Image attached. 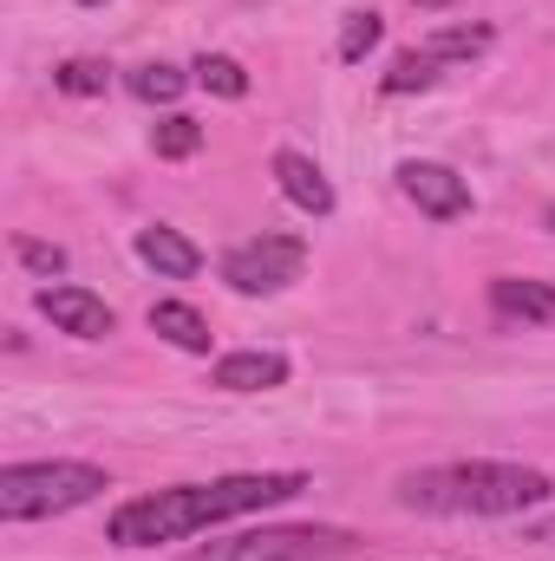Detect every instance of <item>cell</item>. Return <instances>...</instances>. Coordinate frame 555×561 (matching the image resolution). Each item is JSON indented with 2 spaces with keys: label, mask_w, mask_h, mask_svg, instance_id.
Here are the masks:
<instances>
[{
  "label": "cell",
  "mask_w": 555,
  "mask_h": 561,
  "mask_svg": "<svg viewBox=\"0 0 555 561\" xmlns=\"http://www.w3.org/2000/svg\"><path fill=\"white\" fill-rule=\"evenodd\" d=\"M555 483L536 463H431L399 477V503L418 516H523L536 503H550Z\"/></svg>",
  "instance_id": "2"
},
{
  "label": "cell",
  "mask_w": 555,
  "mask_h": 561,
  "mask_svg": "<svg viewBox=\"0 0 555 561\" xmlns=\"http://www.w3.org/2000/svg\"><path fill=\"white\" fill-rule=\"evenodd\" d=\"M112 477L99 463H72V457H46V463H7L0 470V523H39V516H66L86 510L92 496H105Z\"/></svg>",
  "instance_id": "3"
},
{
  "label": "cell",
  "mask_w": 555,
  "mask_h": 561,
  "mask_svg": "<svg viewBox=\"0 0 555 561\" xmlns=\"http://www.w3.org/2000/svg\"><path fill=\"white\" fill-rule=\"evenodd\" d=\"M275 183H281V196H287L301 216H333V183H327V170H320L314 157H301V150H275Z\"/></svg>",
  "instance_id": "10"
},
{
  "label": "cell",
  "mask_w": 555,
  "mask_h": 561,
  "mask_svg": "<svg viewBox=\"0 0 555 561\" xmlns=\"http://www.w3.org/2000/svg\"><path fill=\"white\" fill-rule=\"evenodd\" d=\"M150 333L170 340L177 353H209V320H203L190 300H157V307H150Z\"/></svg>",
  "instance_id": "13"
},
{
  "label": "cell",
  "mask_w": 555,
  "mask_h": 561,
  "mask_svg": "<svg viewBox=\"0 0 555 561\" xmlns=\"http://www.w3.org/2000/svg\"><path fill=\"white\" fill-rule=\"evenodd\" d=\"M150 150L170 157V163H177V157H196V150H203V125L183 118V112H170L163 125H150Z\"/></svg>",
  "instance_id": "15"
},
{
  "label": "cell",
  "mask_w": 555,
  "mask_h": 561,
  "mask_svg": "<svg viewBox=\"0 0 555 561\" xmlns=\"http://www.w3.org/2000/svg\"><path fill=\"white\" fill-rule=\"evenodd\" d=\"M301 490H307V470H242V477H216V483H170V490H150V496L118 503L112 523H105V542H118V549L183 542L196 529L275 510V503L301 496Z\"/></svg>",
  "instance_id": "1"
},
{
  "label": "cell",
  "mask_w": 555,
  "mask_h": 561,
  "mask_svg": "<svg viewBox=\"0 0 555 561\" xmlns=\"http://www.w3.org/2000/svg\"><path fill=\"white\" fill-rule=\"evenodd\" d=\"M307 275V242L301 236H256L223 255V280L236 294H281Z\"/></svg>",
  "instance_id": "6"
},
{
  "label": "cell",
  "mask_w": 555,
  "mask_h": 561,
  "mask_svg": "<svg viewBox=\"0 0 555 561\" xmlns=\"http://www.w3.org/2000/svg\"><path fill=\"white\" fill-rule=\"evenodd\" d=\"M353 549L347 529H327V523H287V529H242L229 542H209L190 561H340Z\"/></svg>",
  "instance_id": "4"
},
{
  "label": "cell",
  "mask_w": 555,
  "mask_h": 561,
  "mask_svg": "<svg viewBox=\"0 0 555 561\" xmlns=\"http://www.w3.org/2000/svg\"><path fill=\"white\" fill-rule=\"evenodd\" d=\"M183 85H190V79H183L177 66H163V59H150V66L132 72V92H138L144 105H177V99H183Z\"/></svg>",
  "instance_id": "16"
},
{
  "label": "cell",
  "mask_w": 555,
  "mask_h": 561,
  "mask_svg": "<svg viewBox=\"0 0 555 561\" xmlns=\"http://www.w3.org/2000/svg\"><path fill=\"white\" fill-rule=\"evenodd\" d=\"M484 46H490V26H438L424 46H412V53H399V59H393V72H386V99L431 92L451 66H471Z\"/></svg>",
  "instance_id": "5"
},
{
  "label": "cell",
  "mask_w": 555,
  "mask_h": 561,
  "mask_svg": "<svg viewBox=\"0 0 555 561\" xmlns=\"http://www.w3.org/2000/svg\"><path fill=\"white\" fill-rule=\"evenodd\" d=\"M53 85H59L66 99H99V92L112 85V66H105V59H66V66L53 72Z\"/></svg>",
  "instance_id": "17"
},
{
  "label": "cell",
  "mask_w": 555,
  "mask_h": 561,
  "mask_svg": "<svg viewBox=\"0 0 555 561\" xmlns=\"http://www.w3.org/2000/svg\"><path fill=\"white\" fill-rule=\"evenodd\" d=\"M399 190L412 196V203L424 209V216H431V222H457V216H471V183H464L451 163L406 157V163H399Z\"/></svg>",
  "instance_id": "7"
},
{
  "label": "cell",
  "mask_w": 555,
  "mask_h": 561,
  "mask_svg": "<svg viewBox=\"0 0 555 561\" xmlns=\"http://www.w3.org/2000/svg\"><path fill=\"white\" fill-rule=\"evenodd\" d=\"M380 39H386V20H380L373 7H366V13H347V26H340V59L353 66V59H366Z\"/></svg>",
  "instance_id": "18"
},
{
  "label": "cell",
  "mask_w": 555,
  "mask_h": 561,
  "mask_svg": "<svg viewBox=\"0 0 555 561\" xmlns=\"http://www.w3.org/2000/svg\"><path fill=\"white\" fill-rule=\"evenodd\" d=\"M209 386H223V392H275V386H287V359L262 353V346L229 353V359L209 366Z\"/></svg>",
  "instance_id": "11"
},
{
  "label": "cell",
  "mask_w": 555,
  "mask_h": 561,
  "mask_svg": "<svg viewBox=\"0 0 555 561\" xmlns=\"http://www.w3.org/2000/svg\"><path fill=\"white\" fill-rule=\"evenodd\" d=\"M138 255L163 280H190L196 268H203V249H196L190 236H177L170 222H150V229H138Z\"/></svg>",
  "instance_id": "12"
},
{
  "label": "cell",
  "mask_w": 555,
  "mask_h": 561,
  "mask_svg": "<svg viewBox=\"0 0 555 561\" xmlns=\"http://www.w3.org/2000/svg\"><path fill=\"white\" fill-rule=\"evenodd\" d=\"M190 72H196V85H203V92H216V99H249V72H242L229 53H203Z\"/></svg>",
  "instance_id": "14"
},
{
  "label": "cell",
  "mask_w": 555,
  "mask_h": 561,
  "mask_svg": "<svg viewBox=\"0 0 555 561\" xmlns=\"http://www.w3.org/2000/svg\"><path fill=\"white\" fill-rule=\"evenodd\" d=\"M530 542H550V549H555V516H543V523H530Z\"/></svg>",
  "instance_id": "20"
},
{
  "label": "cell",
  "mask_w": 555,
  "mask_h": 561,
  "mask_svg": "<svg viewBox=\"0 0 555 561\" xmlns=\"http://www.w3.org/2000/svg\"><path fill=\"white\" fill-rule=\"evenodd\" d=\"M418 7H444V0H418Z\"/></svg>",
  "instance_id": "21"
},
{
  "label": "cell",
  "mask_w": 555,
  "mask_h": 561,
  "mask_svg": "<svg viewBox=\"0 0 555 561\" xmlns=\"http://www.w3.org/2000/svg\"><path fill=\"white\" fill-rule=\"evenodd\" d=\"M39 313H46L59 333H72V340H112V333H118V313H112L92 287H72V280L39 287Z\"/></svg>",
  "instance_id": "8"
},
{
  "label": "cell",
  "mask_w": 555,
  "mask_h": 561,
  "mask_svg": "<svg viewBox=\"0 0 555 561\" xmlns=\"http://www.w3.org/2000/svg\"><path fill=\"white\" fill-rule=\"evenodd\" d=\"M13 255H20V268H33V275H66V249L59 242H39V236H13Z\"/></svg>",
  "instance_id": "19"
},
{
  "label": "cell",
  "mask_w": 555,
  "mask_h": 561,
  "mask_svg": "<svg viewBox=\"0 0 555 561\" xmlns=\"http://www.w3.org/2000/svg\"><path fill=\"white\" fill-rule=\"evenodd\" d=\"M79 7H99V0H79Z\"/></svg>",
  "instance_id": "22"
},
{
  "label": "cell",
  "mask_w": 555,
  "mask_h": 561,
  "mask_svg": "<svg viewBox=\"0 0 555 561\" xmlns=\"http://www.w3.org/2000/svg\"><path fill=\"white\" fill-rule=\"evenodd\" d=\"M490 313L510 327H555V287L530 275H497L490 280Z\"/></svg>",
  "instance_id": "9"
}]
</instances>
